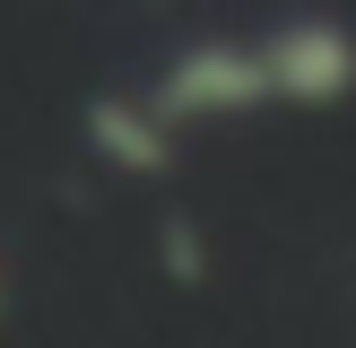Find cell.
Instances as JSON below:
<instances>
[{
  "label": "cell",
  "mask_w": 356,
  "mask_h": 348,
  "mask_svg": "<svg viewBox=\"0 0 356 348\" xmlns=\"http://www.w3.org/2000/svg\"><path fill=\"white\" fill-rule=\"evenodd\" d=\"M156 122L174 139L200 131V122H235V113H278L270 96V61H261V35H191L148 87H139Z\"/></svg>",
  "instance_id": "cell-1"
},
{
  "label": "cell",
  "mask_w": 356,
  "mask_h": 348,
  "mask_svg": "<svg viewBox=\"0 0 356 348\" xmlns=\"http://www.w3.org/2000/svg\"><path fill=\"white\" fill-rule=\"evenodd\" d=\"M261 61H270L278 113H330V104L356 96L348 17H278V26H261Z\"/></svg>",
  "instance_id": "cell-2"
},
{
  "label": "cell",
  "mask_w": 356,
  "mask_h": 348,
  "mask_svg": "<svg viewBox=\"0 0 356 348\" xmlns=\"http://www.w3.org/2000/svg\"><path fill=\"white\" fill-rule=\"evenodd\" d=\"M87 139H96V157H113L122 174H165L174 148H183V139L139 104V87H131V96H96V104H87Z\"/></svg>",
  "instance_id": "cell-3"
}]
</instances>
